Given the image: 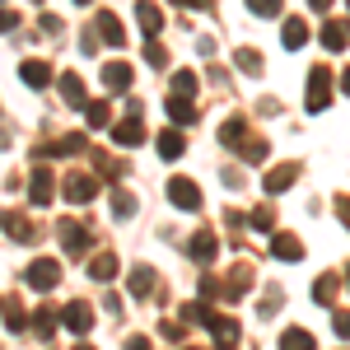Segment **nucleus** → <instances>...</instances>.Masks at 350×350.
Masks as SVG:
<instances>
[{
	"label": "nucleus",
	"instance_id": "1",
	"mask_svg": "<svg viewBox=\"0 0 350 350\" xmlns=\"http://www.w3.org/2000/svg\"><path fill=\"white\" fill-rule=\"evenodd\" d=\"M24 280L33 285V290H56V280H61V267H56V257H38V262H28V271H24Z\"/></svg>",
	"mask_w": 350,
	"mask_h": 350
},
{
	"label": "nucleus",
	"instance_id": "2",
	"mask_svg": "<svg viewBox=\"0 0 350 350\" xmlns=\"http://www.w3.org/2000/svg\"><path fill=\"white\" fill-rule=\"evenodd\" d=\"M332 103V75H327V66H313V75H308V112H323Z\"/></svg>",
	"mask_w": 350,
	"mask_h": 350
},
{
	"label": "nucleus",
	"instance_id": "3",
	"mask_svg": "<svg viewBox=\"0 0 350 350\" xmlns=\"http://www.w3.org/2000/svg\"><path fill=\"white\" fill-rule=\"evenodd\" d=\"M38 154L42 159H66V154H89V140H84L80 131L61 135V140H52V145H38Z\"/></svg>",
	"mask_w": 350,
	"mask_h": 350
},
{
	"label": "nucleus",
	"instance_id": "4",
	"mask_svg": "<svg viewBox=\"0 0 350 350\" xmlns=\"http://www.w3.org/2000/svg\"><path fill=\"white\" fill-rule=\"evenodd\" d=\"M168 201H173L178 211H201V187H196L191 178H173V183H168Z\"/></svg>",
	"mask_w": 350,
	"mask_h": 350
},
{
	"label": "nucleus",
	"instance_id": "5",
	"mask_svg": "<svg viewBox=\"0 0 350 350\" xmlns=\"http://www.w3.org/2000/svg\"><path fill=\"white\" fill-rule=\"evenodd\" d=\"M56 234H61L66 257H80V252H89V234H84V224H75V219H61V224H56Z\"/></svg>",
	"mask_w": 350,
	"mask_h": 350
},
{
	"label": "nucleus",
	"instance_id": "6",
	"mask_svg": "<svg viewBox=\"0 0 350 350\" xmlns=\"http://www.w3.org/2000/svg\"><path fill=\"white\" fill-rule=\"evenodd\" d=\"M94 191H98V183H94L89 173H70V178H66V201H70V206H89Z\"/></svg>",
	"mask_w": 350,
	"mask_h": 350
},
{
	"label": "nucleus",
	"instance_id": "7",
	"mask_svg": "<svg viewBox=\"0 0 350 350\" xmlns=\"http://www.w3.org/2000/svg\"><path fill=\"white\" fill-rule=\"evenodd\" d=\"M61 323L70 327V332H75V336H84V332H89V327H94V308H89V304H80V299H75V304H66V313H61Z\"/></svg>",
	"mask_w": 350,
	"mask_h": 350
},
{
	"label": "nucleus",
	"instance_id": "8",
	"mask_svg": "<svg viewBox=\"0 0 350 350\" xmlns=\"http://www.w3.org/2000/svg\"><path fill=\"white\" fill-rule=\"evenodd\" d=\"M52 173L47 168H33V178H28V206H47L52 201Z\"/></svg>",
	"mask_w": 350,
	"mask_h": 350
},
{
	"label": "nucleus",
	"instance_id": "9",
	"mask_svg": "<svg viewBox=\"0 0 350 350\" xmlns=\"http://www.w3.org/2000/svg\"><path fill=\"white\" fill-rule=\"evenodd\" d=\"M94 24H98V33L108 38V47H126V28H122V19H117L112 10H98V19H94Z\"/></svg>",
	"mask_w": 350,
	"mask_h": 350
},
{
	"label": "nucleus",
	"instance_id": "10",
	"mask_svg": "<svg viewBox=\"0 0 350 350\" xmlns=\"http://www.w3.org/2000/svg\"><path fill=\"white\" fill-rule=\"evenodd\" d=\"M103 84H108V94H126L131 89V66L126 61H108L103 66Z\"/></svg>",
	"mask_w": 350,
	"mask_h": 350
},
{
	"label": "nucleus",
	"instance_id": "11",
	"mask_svg": "<svg viewBox=\"0 0 350 350\" xmlns=\"http://www.w3.org/2000/svg\"><path fill=\"white\" fill-rule=\"evenodd\" d=\"M19 80H24L28 89H47V84H52V66H47V61H24V66H19Z\"/></svg>",
	"mask_w": 350,
	"mask_h": 350
},
{
	"label": "nucleus",
	"instance_id": "12",
	"mask_svg": "<svg viewBox=\"0 0 350 350\" xmlns=\"http://www.w3.org/2000/svg\"><path fill=\"white\" fill-rule=\"evenodd\" d=\"M323 47H327V52H341V47H350V24H341V19H327V24H323Z\"/></svg>",
	"mask_w": 350,
	"mask_h": 350
},
{
	"label": "nucleus",
	"instance_id": "13",
	"mask_svg": "<svg viewBox=\"0 0 350 350\" xmlns=\"http://www.w3.org/2000/svg\"><path fill=\"white\" fill-rule=\"evenodd\" d=\"M295 178H299V163H280V168H271L267 178H262V191H285Z\"/></svg>",
	"mask_w": 350,
	"mask_h": 350
},
{
	"label": "nucleus",
	"instance_id": "14",
	"mask_svg": "<svg viewBox=\"0 0 350 350\" xmlns=\"http://www.w3.org/2000/svg\"><path fill=\"white\" fill-rule=\"evenodd\" d=\"M271 252L285 257V262H299V257H304V243H299L295 234H275V239H271Z\"/></svg>",
	"mask_w": 350,
	"mask_h": 350
},
{
	"label": "nucleus",
	"instance_id": "15",
	"mask_svg": "<svg viewBox=\"0 0 350 350\" xmlns=\"http://www.w3.org/2000/svg\"><path fill=\"white\" fill-rule=\"evenodd\" d=\"M126 290H131L135 299H145L150 290H154V267H135L131 275H126Z\"/></svg>",
	"mask_w": 350,
	"mask_h": 350
},
{
	"label": "nucleus",
	"instance_id": "16",
	"mask_svg": "<svg viewBox=\"0 0 350 350\" xmlns=\"http://www.w3.org/2000/svg\"><path fill=\"white\" fill-rule=\"evenodd\" d=\"M163 108H168V117H173V126H191V122H196V108H191V98H178V94H173Z\"/></svg>",
	"mask_w": 350,
	"mask_h": 350
},
{
	"label": "nucleus",
	"instance_id": "17",
	"mask_svg": "<svg viewBox=\"0 0 350 350\" xmlns=\"http://www.w3.org/2000/svg\"><path fill=\"white\" fill-rule=\"evenodd\" d=\"M211 332H215V341H219L224 350L239 341V323H234V318H224V313H215V318H211Z\"/></svg>",
	"mask_w": 350,
	"mask_h": 350
},
{
	"label": "nucleus",
	"instance_id": "18",
	"mask_svg": "<svg viewBox=\"0 0 350 350\" xmlns=\"http://www.w3.org/2000/svg\"><path fill=\"white\" fill-rule=\"evenodd\" d=\"M304 42H308V24H304L299 14H290V19H285V47H290V52H299Z\"/></svg>",
	"mask_w": 350,
	"mask_h": 350
},
{
	"label": "nucleus",
	"instance_id": "19",
	"mask_svg": "<svg viewBox=\"0 0 350 350\" xmlns=\"http://www.w3.org/2000/svg\"><path fill=\"white\" fill-rule=\"evenodd\" d=\"M219 140L234 145V150H243V145H247V126H243V117H229V122L219 126Z\"/></svg>",
	"mask_w": 350,
	"mask_h": 350
},
{
	"label": "nucleus",
	"instance_id": "20",
	"mask_svg": "<svg viewBox=\"0 0 350 350\" xmlns=\"http://www.w3.org/2000/svg\"><path fill=\"white\" fill-rule=\"evenodd\" d=\"M0 224L10 229V239H19V243H33V224H28L24 215H10V211H0Z\"/></svg>",
	"mask_w": 350,
	"mask_h": 350
},
{
	"label": "nucleus",
	"instance_id": "21",
	"mask_svg": "<svg viewBox=\"0 0 350 350\" xmlns=\"http://www.w3.org/2000/svg\"><path fill=\"white\" fill-rule=\"evenodd\" d=\"M61 98H66L70 108H80V103H84V80L75 75V70H70V75H61Z\"/></svg>",
	"mask_w": 350,
	"mask_h": 350
},
{
	"label": "nucleus",
	"instance_id": "22",
	"mask_svg": "<svg viewBox=\"0 0 350 350\" xmlns=\"http://www.w3.org/2000/svg\"><path fill=\"white\" fill-rule=\"evenodd\" d=\"M159 159H183V131H159Z\"/></svg>",
	"mask_w": 350,
	"mask_h": 350
},
{
	"label": "nucleus",
	"instance_id": "23",
	"mask_svg": "<svg viewBox=\"0 0 350 350\" xmlns=\"http://www.w3.org/2000/svg\"><path fill=\"white\" fill-rule=\"evenodd\" d=\"M215 252H219L215 234H196V239H191V257H196V262H215Z\"/></svg>",
	"mask_w": 350,
	"mask_h": 350
},
{
	"label": "nucleus",
	"instance_id": "24",
	"mask_svg": "<svg viewBox=\"0 0 350 350\" xmlns=\"http://www.w3.org/2000/svg\"><path fill=\"white\" fill-rule=\"evenodd\" d=\"M135 19H140V28L150 33V42H154V33L163 28V14L154 10V5H135Z\"/></svg>",
	"mask_w": 350,
	"mask_h": 350
},
{
	"label": "nucleus",
	"instance_id": "25",
	"mask_svg": "<svg viewBox=\"0 0 350 350\" xmlns=\"http://www.w3.org/2000/svg\"><path fill=\"white\" fill-rule=\"evenodd\" d=\"M89 275H94V280H112V275H117V257H112V252H98V257L89 262Z\"/></svg>",
	"mask_w": 350,
	"mask_h": 350
},
{
	"label": "nucleus",
	"instance_id": "26",
	"mask_svg": "<svg viewBox=\"0 0 350 350\" xmlns=\"http://www.w3.org/2000/svg\"><path fill=\"white\" fill-rule=\"evenodd\" d=\"M280 350H313V332H304V327H290V332L280 336Z\"/></svg>",
	"mask_w": 350,
	"mask_h": 350
},
{
	"label": "nucleus",
	"instance_id": "27",
	"mask_svg": "<svg viewBox=\"0 0 350 350\" xmlns=\"http://www.w3.org/2000/svg\"><path fill=\"white\" fill-rule=\"evenodd\" d=\"M145 140V126L135 122V117H126L122 126H117V145H140Z\"/></svg>",
	"mask_w": 350,
	"mask_h": 350
},
{
	"label": "nucleus",
	"instance_id": "28",
	"mask_svg": "<svg viewBox=\"0 0 350 350\" xmlns=\"http://www.w3.org/2000/svg\"><path fill=\"white\" fill-rule=\"evenodd\" d=\"M112 215H117V219H131L135 215V196H131V191H112Z\"/></svg>",
	"mask_w": 350,
	"mask_h": 350
},
{
	"label": "nucleus",
	"instance_id": "29",
	"mask_svg": "<svg viewBox=\"0 0 350 350\" xmlns=\"http://www.w3.org/2000/svg\"><path fill=\"white\" fill-rule=\"evenodd\" d=\"M33 327H38V336L47 341V336L56 332V313H52V308H38V313H33Z\"/></svg>",
	"mask_w": 350,
	"mask_h": 350
},
{
	"label": "nucleus",
	"instance_id": "30",
	"mask_svg": "<svg viewBox=\"0 0 350 350\" xmlns=\"http://www.w3.org/2000/svg\"><path fill=\"white\" fill-rule=\"evenodd\" d=\"M173 94H178V98H191V94H196V75H191V70H178V75H173Z\"/></svg>",
	"mask_w": 350,
	"mask_h": 350
},
{
	"label": "nucleus",
	"instance_id": "31",
	"mask_svg": "<svg viewBox=\"0 0 350 350\" xmlns=\"http://www.w3.org/2000/svg\"><path fill=\"white\" fill-rule=\"evenodd\" d=\"M84 122L98 131V126H108V103H84Z\"/></svg>",
	"mask_w": 350,
	"mask_h": 350
},
{
	"label": "nucleus",
	"instance_id": "32",
	"mask_svg": "<svg viewBox=\"0 0 350 350\" xmlns=\"http://www.w3.org/2000/svg\"><path fill=\"white\" fill-rule=\"evenodd\" d=\"M247 10H252L257 19H275V14H280V0H247Z\"/></svg>",
	"mask_w": 350,
	"mask_h": 350
},
{
	"label": "nucleus",
	"instance_id": "33",
	"mask_svg": "<svg viewBox=\"0 0 350 350\" xmlns=\"http://www.w3.org/2000/svg\"><path fill=\"white\" fill-rule=\"evenodd\" d=\"M267 154H271V150H267V140H247V145H243V159H247V163H262Z\"/></svg>",
	"mask_w": 350,
	"mask_h": 350
},
{
	"label": "nucleus",
	"instance_id": "34",
	"mask_svg": "<svg viewBox=\"0 0 350 350\" xmlns=\"http://www.w3.org/2000/svg\"><path fill=\"white\" fill-rule=\"evenodd\" d=\"M5 323H10V332H24V327H28L24 308H19V304H5Z\"/></svg>",
	"mask_w": 350,
	"mask_h": 350
},
{
	"label": "nucleus",
	"instance_id": "35",
	"mask_svg": "<svg viewBox=\"0 0 350 350\" xmlns=\"http://www.w3.org/2000/svg\"><path fill=\"white\" fill-rule=\"evenodd\" d=\"M332 295H336V275H323V280L313 285V299H318V304H327Z\"/></svg>",
	"mask_w": 350,
	"mask_h": 350
},
{
	"label": "nucleus",
	"instance_id": "36",
	"mask_svg": "<svg viewBox=\"0 0 350 350\" xmlns=\"http://www.w3.org/2000/svg\"><path fill=\"white\" fill-rule=\"evenodd\" d=\"M247 224H252V229H271V224H275V215H271V206H257V211L247 215Z\"/></svg>",
	"mask_w": 350,
	"mask_h": 350
},
{
	"label": "nucleus",
	"instance_id": "37",
	"mask_svg": "<svg viewBox=\"0 0 350 350\" xmlns=\"http://www.w3.org/2000/svg\"><path fill=\"white\" fill-rule=\"evenodd\" d=\"M234 56H239V66H243V70H262V56L252 52V47H239Z\"/></svg>",
	"mask_w": 350,
	"mask_h": 350
},
{
	"label": "nucleus",
	"instance_id": "38",
	"mask_svg": "<svg viewBox=\"0 0 350 350\" xmlns=\"http://www.w3.org/2000/svg\"><path fill=\"white\" fill-rule=\"evenodd\" d=\"M145 61H150V66H168V52L154 47V42H145Z\"/></svg>",
	"mask_w": 350,
	"mask_h": 350
},
{
	"label": "nucleus",
	"instance_id": "39",
	"mask_svg": "<svg viewBox=\"0 0 350 350\" xmlns=\"http://www.w3.org/2000/svg\"><path fill=\"white\" fill-rule=\"evenodd\" d=\"M332 327H336V336H350V313H332Z\"/></svg>",
	"mask_w": 350,
	"mask_h": 350
},
{
	"label": "nucleus",
	"instance_id": "40",
	"mask_svg": "<svg viewBox=\"0 0 350 350\" xmlns=\"http://www.w3.org/2000/svg\"><path fill=\"white\" fill-rule=\"evenodd\" d=\"M14 24H19V14H14V10H0V33H10Z\"/></svg>",
	"mask_w": 350,
	"mask_h": 350
},
{
	"label": "nucleus",
	"instance_id": "41",
	"mask_svg": "<svg viewBox=\"0 0 350 350\" xmlns=\"http://www.w3.org/2000/svg\"><path fill=\"white\" fill-rule=\"evenodd\" d=\"M336 215H341V219L350 224V196H336Z\"/></svg>",
	"mask_w": 350,
	"mask_h": 350
},
{
	"label": "nucleus",
	"instance_id": "42",
	"mask_svg": "<svg viewBox=\"0 0 350 350\" xmlns=\"http://www.w3.org/2000/svg\"><path fill=\"white\" fill-rule=\"evenodd\" d=\"M126 350H150V341H145V336H131V346Z\"/></svg>",
	"mask_w": 350,
	"mask_h": 350
},
{
	"label": "nucleus",
	"instance_id": "43",
	"mask_svg": "<svg viewBox=\"0 0 350 350\" xmlns=\"http://www.w3.org/2000/svg\"><path fill=\"white\" fill-rule=\"evenodd\" d=\"M341 89H346V94H350V70H346V75H341Z\"/></svg>",
	"mask_w": 350,
	"mask_h": 350
},
{
	"label": "nucleus",
	"instance_id": "44",
	"mask_svg": "<svg viewBox=\"0 0 350 350\" xmlns=\"http://www.w3.org/2000/svg\"><path fill=\"white\" fill-rule=\"evenodd\" d=\"M75 350H94V346H75Z\"/></svg>",
	"mask_w": 350,
	"mask_h": 350
},
{
	"label": "nucleus",
	"instance_id": "45",
	"mask_svg": "<svg viewBox=\"0 0 350 350\" xmlns=\"http://www.w3.org/2000/svg\"><path fill=\"white\" fill-rule=\"evenodd\" d=\"M346 280H350V267H346Z\"/></svg>",
	"mask_w": 350,
	"mask_h": 350
}]
</instances>
